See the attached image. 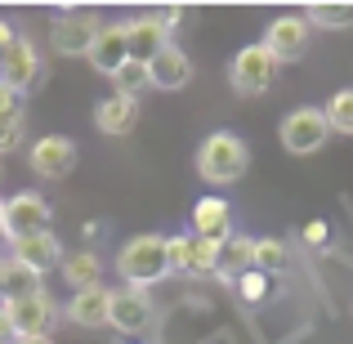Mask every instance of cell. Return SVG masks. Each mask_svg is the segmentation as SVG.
I'll return each instance as SVG.
<instances>
[{
  "mask_svg": "<svg viewBox=\"0 0 353 344\" xmlns=\"http://www.w3.org/2000/svg\"><path fill=\"white\" fill-rule=\"evenodd\" d=\"M99 32H103L99 14H90V9H63V14L54 18V27H50V41H54V50H59L63 59H85Z\"/></svg>",
  "mask_w": 353,
  "mask_h": 344,
  "instance_id": "3",
  "label": "cell"
},
{
  "mask_svg": "<svg viewBox=\"0 0 353 344\" xmlns=\"http://www.w3.org/2000/svg\"><path fill=\"white\" fill-rule=\"evenodd\" d=\"M68 318L77 322V327H108V318H112V291H108V286L72 291V300H68Z\"/></svg>",
  "mask_w": 353,
  "mask_h": 344,
  "instance_id": "17",
  "label": "cell"
},
{
  "mask_svg": "<svg viewBox=\"0 0 353 344\" xmlns=\"http://www.w3.org/2000/svg\"><path fill=\"white\" fill-rule=\"evenodd\" d=\"M304 237H309V241H322V237H327V228H322V224H309V228H304Z\"/></svg>",
  "mask_w": 353,
  "mask_h": 344,
  "instance_id": "35",
  "label": "cell"
},
{
  "mask_svg": "<svg viewBox=\"0 0 353 344\" xmlns=\"http://www.w3.org/2000/svg\"><path fill=\"white\" fill-rule=\"evenodd\" d=\"M5 309H9V322H14L18 336H50L54 318H59V304L45 291L27 295V300H5Z\"/></svg>",
  "mask_w": 353,
  "mask_h": 344,
  "instance_id": "9",
  "label": "cell"
},
{
  "mask_svg": "<svg viewBox=\"0 0 353 344\" xmlns=\"http://www.w3.org/2000/svg\"><path fill=\"white\" fill-rule=\"evenodd\" d=\"M277 68H282V63L268 54L264 41H259V45H246V50L233 59V90H237V94H246V99L264 94V90H273Z\"/></svg>",
  "mask_w": 353,
  "mask_h": 344,
  "instance_id": "4",
  "label": "cell"
},
{
  "mask_svg": "<svg viewBox=\"0 0 353 344\" xmlns=\"http://www.w3.org/2000/svg\"><path fill=\"white\" fill-rule=\"evenodd\" d=\"M9 259L27 264L32 273H50V268L63 264V241L54 232H36V237H23V241H9Z\"/></svg>",
  "mask_w": 353,
  "mask_h": 344,
  "instance_id": "13",
  "label": "cell"
},
{
  "mask_svg": "<svg viewBox=\"0 0 353 344\" xmlns=\"http://www.w3.org/2000/svg\"><path fill=\"white\" fill-rule=\"evenodd\" d=\"M0 81H5L9 90H18V94H27V90L41 81V54H36V45L27 41V36H18L14 50L0 59Z\"/></svg>",
  "mask_w": 353,
  "mask_h": 344,
  "instance_id": "12",
  "label": "cell"
},
{
  "mask_svg": "<svg viewBox=\"0 0 353 344\" xmlns=\"http://www.w3.org/2000/svg\"><path fill=\"white\" fill-rule=\"evenodd\" d=\"M286 259H291V255H286V246L277 237H255V273H264V277L282 273Z\"/></svg>",
  "mask_w": 353,
  "mask_h": 344,
  "instance_id": "26",
  "label": "cell"
},
{
  "mask_svg": "<svg viewBox=\"0 0 353 344\" xmlns=\"http://www.w3.org/2000/svg\"><path fill=\"white\" fill-rule=\"evenodd\" d=\"M327 139H331V125H327V112H322V108H295V112H286V121H282V148L286 152L309 156V152H318Z\"/></svg>",
  "mask_w": 353,
  "mask_h": 344,
  "instance_id": "5",
  "label": "cell"
},
{
  "mask_svg": "<svg viewBox=\"0 0 353 344\" xmlns=\"http://www.w3.org/2000/svg\"><path fill=\"white\" fill-rule=\"evenodd\" d=\"M309 41H313V27L304 23L300 14H291V18H277V23L264 32V45H268V54H273L277 63H295V59H304Z\"/></svg>",
  "mask_w": 353,
  "mask_h": 344,
  "instance_id": "10",
  "label": "cell"
},
{
  "mask_svg": "<svg viewBox=\"0 0 353 344\" xmlns=\"http://www.w3.org/2000/svg\"><path fill=\"white\" fill-rule=\"evenodd\" d=\"M125 41H130V59H134V63H152L157 54L165 50V45H174L170 32H165V27L157 23L152 14L130 18V23H125Z\"/></svg>",
  "mask_w": 353,
  "mask_h": 344,
  "instance_id": "15",
  "label": "cell"
},
{
  "mask_svg": "<svg viewBox=\"0 0 353 344\" xmlns=\"http://www.w3.org/2000/svg\"><path fill=\"white\" fill-rule=\"evenodd\" d=\"M36 291H41V273H32L18 259H0V295L5 300H27Z\"/></svg>",
  "mask_w": 353,
  "mask_h": 344,
  "instance_id": "21",
  "label": "cell"
},
{
  "mask_svg": "<svg viewBox=\"0 0 353 344\" xmlns=\"http://www.w3.org/2000/svg\"><path fill=\"white\" fill-rule=\"evenodd\" d=\"M143 90H152V77H148V63H134L130 59L125 68L112 77V94H121V99H139Z\"/></svg>",
  "mask_w": 353,
  "mask_h": 344,
  "instance_id": "22",
  "label": "cell"
},
{
  "mask_svg": "<svg viewBox=\"0 0 353 344\" xmlns=\"http://www.w3.org/2000/svg\"><path fill=\"white\" fill-rule=\"evenodd\" d=\"M63 282L77 286V291H90V286H103V259L94 255V250H72V255H63Z\"/></svg>",
  "mask_w": 353,
  "mask_h": 344,
  "instance_id": "20",
  "label": "cell"
},
{
  "mask_svg": "<svg viewBox=\"0 0 353 344\" xmlns=\"http://www.w3.org/2000/svg\"><path fill=\"white\" fill-rule=\"evenodd\" d=\"M188 241H192V237H165V250H170V273H183V259H188Z\"/></svg>",
  "mask_w": 353,
  "mask_h": 344,
  "instance_id": "28",
  "label": "cell"
},
{
  "mask_svg": "<svg viewBox=\"0 0 353 344\" xmlns=\"http://www.w3.org/2000/svg\"><path fill=\"white\" fill-rule=\"evenodd\" d=\"M192 237L215 241V246H224L233 237V210H228L224 197H201L192 206Z\"/></svg>",
  "mask_w": 353,
  "mask_h": 344,
  "instance_id": "14",
  "label": "cell"
},
{
  "mask_svg": "<svg viewBox=\"0 0 353 344\" xmlns=\"http://www.w3.org/2000/svg\"><path fill=\"white\" fill-rule=\"evenodd\" d=\"M246 273H255V237H228L219 246V264H215V277L224 282H241Z\"/></svg>",
  "mask_w": 353,
  "mask_h": 344,
  "instance_id": "19",
  "label": "cell"
},
{
  "mask_svg": "<svg viewBox=\"0 0 353 344\" xmlns=\"http://www.w3.org/2000/svg\"><path fill=\"white\" fill-rule=\"evenodd\" d=\"M14 344H54V336H18Z\"/></svg>",
  "mask_w": 353,
  "mask_h": 344,
  "instance_id": "34",
  "label": "cell"
},
{
  "mask_svg": "<svg viewBox=\"0 0 353 344\" xmlns=\"http://www.w3.org/2000/svg\"><path fill=\"white\" fill-rule=\"evenodd\" d=\"M50 232V201L41 192H14L5 201V241H23Z\"/></svg>",
  "mask_w": 353,
  "mask_h": 344,
  "instance_id": "6",
  "label": "cell"
},
{
  "mask_svg": "<svg viewBox=\"0 0 353 344\" xmlns=\"http://www.w3.org/2000/svg\"><path fill=\"white\" fill-rule=\"evenodd\" d=\"M90 68L103 72L108 81L117 77L121 68L130 63V41H125V23H103V32L94 36V45H90Z\"/></svg>",
  "mask_w": 353,
  "mask_h": 344,
  "instance_id": "11",
  "label": "cell"
},
{
  "mask_svg": "<svg viewBox=\"0 0 353 344\" xmlns=\"http://www.w3.org/2000/svg\"><path fill=\"white\" fill-rule=\"evenodd\" d=\"M152 318H157V309H152V295L148 291H134V286L112 291V318H108V327H117L121 336H143L152 327Z\"/></svg>",
  "mask_w": 353,
  "mask_h": 344,
  "instance_id": "7",
  "label": "cell"
},
{
  "mask_svg": "<svg viewBox=\"0 0 353 344\" xmlns=\"http://www.w3.org/2000/svg\"><path fill=\"white\" fill-rule=\"evenodd\" d=\"M215 264H219V246H215V241L192 237V241H188V259H183V273L206 277V273H215Z\"/></svg>",
  "mask_w": 353,
  "mask_h": 344,
  "instance_id": "24",
  "label": "cell"
},
{
  "mask_svg": "<svg viewBox=\"0 0 353 344\" xmlns=\"http://www.w3.org/2000/svg\"><path fill=\"white\" fill-rule=\"evenodd\" d=\"M117 273H121V282L134 286V291H148V286L165 282V277H170V250H165V237H157V232L130 237L125 246H121V255H117Z\"/></svg>",
  "mask_w": 353,
  "mask_h": 344,
  "instance_id": "1",
  "label": "cell"
},
{
  "mask_svg": "<svg viewBox=\"0 0 353 344\" xmlns=\"http://www.w3.org/2000/svg\"><path fill=\"white\" fill-rule=\"evenodd\" d=\"M94 125H99V134H108V139H121V134H130V130L139 125V99L108 94L103 103L94 108Z\"/></svg>",
  "mask_w": 353,
  "mask_h": 344,
  "instance_id": "18",
  "label": "cell"
},
{
  "mask_svg": "<svg viewBox=\"0 0 353 344\" xmlns=\"http://www.w3.org/2000/svg\"><path fill=\"white\" fill-rule=\"evenodd\" d=\"M0 117H23V94L0 81Z\"/></svg>",
  "mask_w": 353,
  "mask_h": 344,
  "instance_id": "29",
  "label": "cell"
},
{
  "mask_svg": "<svg viewBox=\"0 0 353 344\" xmlns=\"http://www.w3.org/2000/svg\"><path fill=\"white\" fill-rule=\"evenodd\" d=\"M241 295H246V300H259V295H264V273H246L241 277Z\"/></svg>",
  "mask_w": 353,
  "mask_h": 344,
  "instance_id": "30",
  "label": "cell"
},
{
  "mask_svg": "<svg viewBox=\"0 0 353 344\" xmlns=\"http://www.w3.org/2000/svg\"><path fill=\"white\" fill-rule=\"evenodd\" d=\"M309 27H327V32H349L353 27V5H313L304 14Z\"/></svg>",
  "mask_w": 353,
  "mask_h": 344,
  "instance_id": "23",
  "label": "cell"
},
{
  "mask_svg": "<svg viewBox=\"0 0 353 344\" xmlns=\"http://www.w3.org/2000/svg\"><path fill=\"white\" fill-rule=\"evenodd\" d=\"M152 18H157V23H161V27H165V32H174V27H179V23H183V9H157V14H152Z\"/></svg>",
  "mask_w": 353,
  "mask_h": 344,
  "instance_id": "31",
  "label": "cell"
},
{
  "mask_svg": "<svg viewBox=\"0 0 353 344\" xmlns=\"http://www.w3.org/2000/svg\"><path fill=\"white\" fill-rule=\"evenodd\" d=\"M18 340V331H14V322H9V309L0 304V344H14Z\"/></svg>",
  "mask_w": 353,
  "mask_h": 344,
  "instance_id": "32",
  "label": "cell"
},
{
  "mask_svg": "<svg viewBox=\"0 0 353 344\" xmlns=\"http://www.w3.org/2000/svg\"><path fill=\"white\" fill-rule=\"evenodd\" d=\"M14 41H18V32H14L9 23H0V59H5V54L14 50Z\"/></svg>",
  "mask_w": 353,
  "mask_h": 344,
  "instance_id": "33",
  "label": "cell"
},
{
  "mask_svg": "<svg viewBox=\"0 0 353 344\" xmlns=\"http://www.w3.org/2000/svg\"><path fill=\"white\" fill-rule=\"evenodd\" d=\"M18 139H23V117H0V152L18 148Z\"/></svg>",
  "mask_w": 353,
  "mask_h": 344,
  "instance_id": "27",
  "label": "cell"
},
{
  "mask_svg": "<svg viewBox=\"0 0 353 344\" xmlns=\"http://www.w3.org/2000/svg\"><path fill=\"white\" fill-rule=\"evenodd\" d=\"M0 241H5V201H0Z\"/></svg>",
  "mask_w": 353,
  "mask_h": 344,
  "instance_id": "36",
  "label": "cell"
},
{
  "mask_svg": "<svg viewBox=\"0 0 353 344\" xmlns=\"http://www.w3.org/2000/svg\"><path fill=\"white\" fill-rule=\"evenodd\" d=\"M148 77H152V90H183L192 81V59L179 50V45H165L152 63H148Z\"/></svg>",
  "mask_w": 353,
  "mask_h": 344,
  "instance_id": "16",
  "label": "cell"
},
{
  "mask_svg": "<svg viewBox=\"0 0 353 344\" xmlns=\"http://www.w3.org/2000/svg\"><path fill=\"white\" fill-rule=\"evenodd\" d=\"M246 165H250V148L241 143L233 130H215V134H206V143L197 148V174L206 183H215V188L237 183L241 174H246Z\"/></svg>",
  "mask_w": 353,
  "mask_h": 344,
  "instance_id": "2",
  "label": "cell"
},
{
  "mask_svg": "<svg viewBox=\"0 0 353 344\" xmlns=\"http://www.w3.org/2000/svg\"><path fill=\"white\" fill-rule=\"evenodd\" d=\"M27 161H32V174H41V179H68L77 165V143L68 134H45L32 143Z\"/></svg>",
  "mask_w": 353,
  "mask_h": 344,
  "instance_id": "8",
  "label": "cell"
},
{
  "mask_svg": "<svg viewBox=\"0 0 353 344\" xmlns=\"http://www.w3.org/2000/svg\"><path fill=\"white\" fill-rule=\"evenodd\" d=\"M322 112H327V125L336 134H353V90H336Z\"/></svg>",
  "mask_w": 353,
  "mask_h": 344,
  "instance_id": "25",
  "label": "cell"
}]
</instances>
